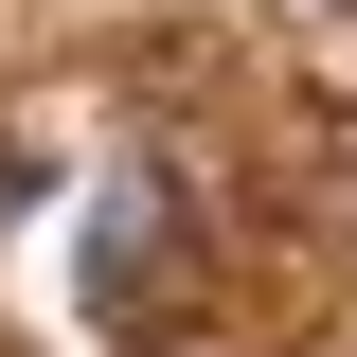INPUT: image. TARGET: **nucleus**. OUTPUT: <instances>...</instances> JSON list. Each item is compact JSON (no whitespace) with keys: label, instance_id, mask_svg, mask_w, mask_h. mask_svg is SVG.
<instances>
[{"label":"nucleus","instance_id":"1","mask_svg":"<svg viewBox=\"0 0 357 357\" xmlns=\"http://www.w3.org/2000/svg\"><path fill=\"white\" fill-rule=\"evenodd\" d=\"M89 321H126V340H161L178 321V178L161 161H107V197H89Z\"/></svg>","mask_w":357,"mask_h":357}]
</instances>
